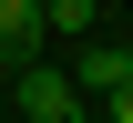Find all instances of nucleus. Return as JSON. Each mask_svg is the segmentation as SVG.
<instances>
[{
    "label": "nucleus",
    "instance_id": "nucleus-1",
    "mask_svg": "<svg viewBox=\"0 0 133 123\" xmlns=\"http://www.w3.org/2000/svg\"><path fill=\"white\" fill-rule=\"evenodd\" d=\"M21 113H31V123H82V92H72V72L21 62Z\"/></svg>",
    "mask_w": 133,
    "mask_h": 123
},
{
    "label": "nucleus",
    "instance_id": "nucleus-2",
    "mask_svg": "<svg viewBox=\"0 0 133 123\" xmlns=\"http://www.w3.org/2000/svg\"><path fill=\"white\" fill-rule=\"evenodd\" d=\"M133 72V41H82V62H72V92H113Z\"/></svg>",
    "mask_w": 133,
    "mask_h": 123
},
{
    "label": "nucleus",
    "instance_id": "nucleus-3",
    "mask_svg": "<svg viewBox=\"0 0 133 123\" xmlns=\"http://www.w3.org/2000/svg\"><path fill=\"white\" fill-rule=\"evenodd\" d=\"M0 51H10V62L41 51V0H0Z\"/></svg>",
    "mask_w": 133,
    "mask_h": 123
},
{
    "label": "nucleus",
    "instance_id": "nucleus-4",
    "mask_svg": "<svg viewBox=\"0 0 133 123\" xmlns=\"http://www.w3.org/2000/svg\"><path fill=\"white\" fill-rule=\"evenodd\" d=\"M92 21H102V10H92V0H41V41H51V31H62V41H82V31H92Z\"/></svg>",
    "mask_w": 133,
    "mask_h": 123
},
{
    "label": "nucleus",
    "instance_id": "nucleus-5",
    "mask_svg": "<svg viewBox=\"0 0 133 123\" xmlns=\"http://www.w3.org/2000/svg\"><path fill=\"white\" fill-rule=\"evenodd\" d=\"M113 123H133V72H123V82H113Z\"/></svg>",
    "mask_w": 133,
    "mask_h": 123
},
{
    "label": "nucleus",
    "instance_id": "nucleus-6",
    "mask_svg": "<svg viewBox=\"0 0 133 123\" xmlns=\"http://www.w3.org/2000/svg\"><path fill=\"white\" fill-rule=\"evenodd\" d=\"M92 10H123V0H92Z\"/></svg>",
    "mask_w": 133,
    "mask_h": 123
}]
</instances>
